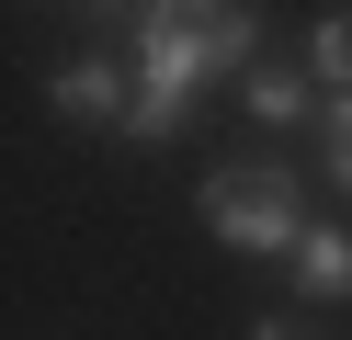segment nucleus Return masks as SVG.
Returning <instances> with one entry per match:
<instances>
[{"instance_id": "nucleus-4", "label": "nucleus", "mask_w": 352, "mask_h": 340, "mask_svg": "<svg viewBox=\"0 0 352 340\" xmlns=\"http://www.w3.org/2000/svg\"><path fill=\"white\" fill-rule=\"evenodd\" d=\"M296 284L318 306H352V227H307L296 238Z\"/></svg>"}, {"instance_id": "nucleus-9", "label": "nucleus", "mask_w": 352, "mask_h": 340, "mask_svg": "<svg viewBox=\"0 0 352 340\" xmlns=\"http://www.w3.org/2000/svg\"><path fill=\"white\" fill-rule=\"evenodd\" d=\"M80 12H125V0H80Z\"/></svg>"}, {"instance_id": "nucleus-6", "label": "nucleus", "mask_w": 352, "mask_h": 340, "mask_svg": "<svg viewBox=\"0 0 352 340\" xmlns=\"http://www.w3.org/2000/svg\"><path fill=\"white\" fill-rule=\"evenodd\" d=\"M307 68H318V91H352V0H341V12H318V34H307Z\"/></svg>"}, {"instance_id": "nucleus-7", "label": "nucleus", "mask_w": 352, "mask_h": 340, "mask_svg": "<svg viewBox=\"0 0 352 340\" xmlns=\"http://www.w3.org/2000/svg\"><path fill=\"white\" fill-rule=\"evenodd\" d=\"M318 136H329V181L352 193V91H329V102H318Z\"/></svg>"}, {"instance_id": "nucleus-8", "label": "nucleus", "mask_w": 352, "mask_h": 340, "mask_svg": "<svg viewBox=\"0 0 352 340\" xmlns=\"http://www.w3.org/2000/svg\"><path fill=\"white\" fill-rule=\"evenodd\" d=\"M250 340H296V329H284V317H250Z\"/></svg>"}, {"instance_id": "nucleus-5", "label": "nucleus", "mask_w": 352, "mask_h": 340, "mask_svg": "<svg viewBox=\"0 0 352 340\" xmlns=\"http://www.w3.org/2000/svg\"><path fill=\"white\" fill-rule=\"evenodd\" d=\"M250 113L261 125H307L318 113V68H250Z\"/></svg>"}, {"instance_id": "nucleus-2", "label": "nucleus", "mask_w": 352, "mask_h": 340, "mask_svg": "<svg viewBox=\"0 0 352 340\" xmlns=\"http://www.w3.org/2000/svg\"><path fill=\"white\" fill-rule=\"evenodd\" d=\"M193 204H205V238L250 249V261H296V238H307V181L273 170V159H261V170H216Z\"/></svg>"}, {"instance_id": "nucleus-3", "label": "nucleus", "mask_w": 352, "mask_h": 340, "mask_svg": "<svg viewBox=\"0 0 352 340\" xmlns=\"http://www.w3.org/2000/svg\"><path fill=\"white\" fill-rule=\"evenodd\" d=\"M46 102L69 113V125H125V102H137V68H114V57H69Z\"/></svg>"}, {"instance_id": "nucleus-1", "label": "nucleus", "mask_w": 352, "mask_h": 340, "mask_svg": "<svg viewBox=\"0 0 352 340\" xmlns=\"http://www.w3.org/2000/svg\"><path fill=\"white\" fill-rule=\"evenodd\" d=\"M250 45H261V0H148V12H137V57H125V68H137L125 136H148V148L182 136L216 80L261 68Z\"/></svg>"}]
</instances>
